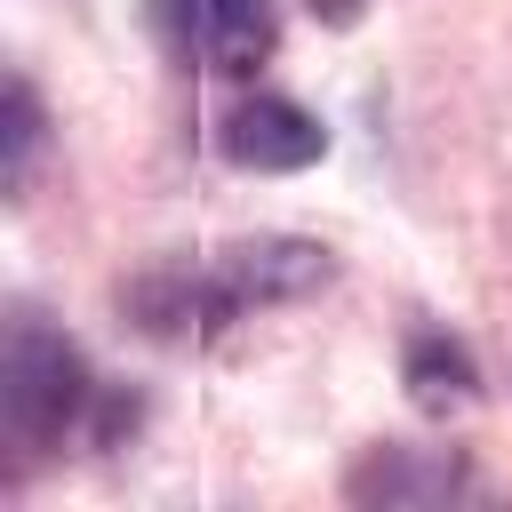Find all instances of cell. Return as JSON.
Returning <instances> with one entry per match:
<instances>
[{"instance_id":"cell-1","label":"cell","mask_w":512,"mask_h":512,"mask_svg":"<svg viewBox=\"0 0 512 512\" xmlns=\"http://www.w3.org/2000/svg\"><path fill=\"white\" fill-rule=\"evenodd\" d=\"M80 408H88L80 352L56 328H40L32 312H16L8 320V352H0V424H8V440L24 456H40L80 424Z\"/></svg>"},{"instance_id":"cell-2","label":"cell","mask_w":512,"mask_h":512,"mask_svg":"<svg viewBox=\"0 0 512 512\" xmlns=\"http://www.w3.org/2000/svg\"><path fill=\"white\" fill-rule=\"evenodd\" d=\"M320 248L304 240H240L224 256H208L200 280H184V304L192 312H248V304H280V296H304L320 280Z\"/></svg>"},{"instance_id":"cell-3","label":"cell","mask_w":512,"mask_h":512,"mask_svg":"<svg viewBox=\"0 0 512 512\" xmlns=\"http://www.w3.org/2000/svg\"><path fill=\"white\" fill-rule=\"evenodd\" d=\"M224 152L240 168H304V160H320V120L280 96H256L224 120Z\"/></svg>"},{"instance_id":"cell-4","label":"cell","mask_w":512,"mask_h":512,"mask_svg":"<svg viewBox=\"0 0 512 512\" xmlns=\"http://www.w3.org/2000/svg\"><path fill=\"white\" fill-rule=\"evenodd\" d=\"M192 40L216 72H256L272 56V0H192Z\"/></svg>"},{"instance_id":"cell-5","label":"cell","mask_w":512,"mask_h":512,"mask_svg":"<svg viewBox=\"0 0 512 512\" xmlns=\"http://www.w3.org/2000/svg\"><path fill=\"white\" fill-rule=\"evenodd\" d=\"M408 384H416L424 408H456V400H472V360H464L456 344H440V336H416V352H408Z\"/></svg>"},{"instance_id":"cell-6","label":"cell","mask_w":512,"mask_h":512,"mask_svg":"<svg viewBox=\"0 0 512 512\" xmlns=\"http://www.w3.org/2000/svg\"><path fill=\"white\" fill-rule=\"evenodd\" d=\"M8 192L24 200L32 192V168H40V144H48V128H40V96L24 88V80H8Z\"/></svg>"}]
</instances>
